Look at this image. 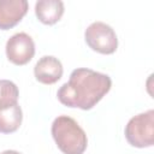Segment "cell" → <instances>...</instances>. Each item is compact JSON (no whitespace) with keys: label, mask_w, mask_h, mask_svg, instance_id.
<instances>
[{"label":"cell","mask_w":154,"mask_h":154,"mask_svg":"<svg viewBox=\"0 0 154 154\" xmlns=\"http://www.w3.org/2000/svg\"><path fill=\"white\" fill-rule=\"evenodd\" d=\"M111 77L91 69L79 67L71 72L69 82L64 83L58 93V100L67 107L91 109L111 89Z\"/></svg>","instance_id":"obj_1"},{"label":"cell","mask_w":154,"mask_h":154,"mask_svg":"<svg viewBox=\"0 0 154 154\" xmlns=\"http://www.w3.org/2000/svg\"><path fill=\"white\" fill-rule=\"evenodd\" d=\"M52 136L64 154H83L88 138L78 123L69 116H59L52 123Z\"/></svg>","instance_id":"obj_2"},{"label":"cell","mask_w":154,"mask_h":154,"mask_svg":"<svg viewBox=\"0 0 154 154\" xmlns=\"http://www.w3.org/2000/svg\"><path fill=\"white\" fill-rule=\"evenodd\" d=\"M126 141L136 148H148L154 143V111L134 116L126 124L125 130Z\"/></svg>","instance_id":"obj_3"},{"label":"cell","mask_w":154,"mask_h":154,"mask_svg":"<svg viewBox=\"0 0 154 154\" xmlns=\"http://www.w3.org/2000/svg\"><path fill=\"white\" fill-rule=\"evenodd\" d=\"M84 38L93 51L101 54H113L118 48L116 31L103 22L91 23L85 29Z\"/></svg>","instance_id":"obj_4"},{"label":"cell","mask_w":154,"mask_h":154,"mask_svg":"<svg viewBox=\"0 0 154 154\" xmlns=\"http://www.w3.org/2000/svg\"><path fill=\"white\" fill-rule=\"evenodd\" d=\"M35 54V43L25 32H17L12 35L6 42L7 59L18 66L28 64Z\"/></svg>","instance_id":"obj_5"},{"label":"cell","mask_w":154,"mask_h":154,"mask_svg":"<svg viewBox=\"0 0 154 154\" xmlns=\"http://www.w3.org/2000/svg\"><path fill=\"white\" fill-rule=\"evenodd\" d=\"M26 0H0V29L8 30L16 26L26 14Z\"/></svg>","instance_id":"obj_6"},{"label":"cell","mask_w":154,"mask_h":154,"mask_svg":"<svg viewBox=\"0 0 154 154\" xmlns=\"http://www.w3.org/2000/svg\"><path fill=\"white\" fill-rule=\"evenodd\" d=\"M63 65L60 60L52 55L42 57L34 67V75L36 81L42 84H54L63 76Z\"/></svg>","instance_id":"obj_7"},{"label":"cell","mask_w":154,"mask_h":154,"mask_svg":"<svg viewBox=\"0 0 154 154\" xmlns=\"http://www.w3.org/2000/svg\"><path fill=\"white\" fill-rule=\"evenodd\" d=\"M35 14L41 23L53 25L64 14V2L60 0H40L35 4Z\"/></svg>","instance_id":"obj_8"},{"label":"cell","mask_w":154,"mask_h":154,"mask_svg":"<svg viewBox=\"0 0 154 154\" xmlns=\"http://www.w3.org/2000/svg\"><path fill=\"white\" fill-rule=\"evenodd\" d=\"M23 120V112L18 103L0 108V132L12 134L17 131Z\"/></svg>","instance_id":"obj_9"},{"label":"cell","mask_w":154,"mask_h":154,"mask_svg":"<svg viewBox=\"0 0 154 154\" xmlns=\"http://www.w3.org/2000/svg\"><path fill=\"white\" fill-rule=\"evenodd\" d=\"M18 87L8 79H0V108L10 107L18 103Z\"/></svg>","instance_id":"obj_10"},{"label":"cell","mask_w":154,"mask_h":154,"mask_svg":"<svg viewBox=\"0 0 154 154\" xmlns=\"http://www.w3.org/2000/svg\"><path fill=\"white\" fill-rule=\"evenodd\" d=\"M0 154H20V153L17 152V150H5V152H2Z\"/></svg>","instance_id":"obj_11"}]
</instances>
